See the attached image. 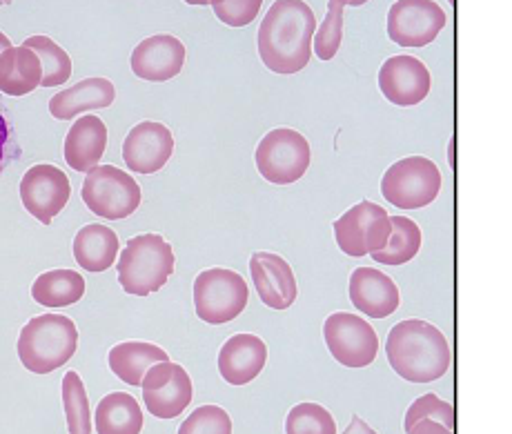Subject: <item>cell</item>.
Masks as SVG:
<instances>
[{"label": "cell", "mask_w": 512, "mask_h": 434, "mask_svg": "<svg viewBox=\"0 0 512 434\" xmlns=\"http://www.w3.org/2000/svg\"><path fill=\"white\" fill-rule=\"evenodd\" d=\"M317 16L305 0H274L259 27V56L274 74L292 76L308 67Z\"/></svg>", "instance_id": "obj_1"}, {"label": "cell", "mask_w": 512, "mask_h": 434, "mask_svg": "<svg viewBox=\"0 0 512 434\" xmlns=\"http://www.w3.org/2000/svg\"><path fill=\"white\" fill-rule=\"evenodd\" d=\"M386 354L392 370L410 383H432L450 370V343L435 325L406 319L390 330Z\"/></svg>", "instance_id": "obj_2"}, {"label": "cell", "mask_w": 512, "mask_h": 434, "mask_svg": "<svg viewBox=\"0 0 512 434\" xmlns=\"http://www.w3.org/2000/svg\"><path fill=\"white\" fill-rule=\"evenodd\" d=\"M78 348V330L70 317L41 314L34 317L18 337V357L34 374H49L63 368Z\"/></svg>", "instance_id": "obj_3"}, {"label": "cell", "mask_w": 512, "mask_h": 434, "mask_svg": "<svg viewBox=\"0 0 512 434\" xmlns=\"http://www.w3.org/2000/svg\"><path fill=\"white\" fill-rule=\"evenodd\" d=\"M118 254V283L134 297H147L161 290L174 272L172 245L159 234L134 236Z\"/></svg>", "instance_id": "obj_4"}, {"label": "cell", "mask_w": 512, "mask_h": 434, "mask_svg": "<svg viewBox=\"0 0 512 434\" xmlns=\"http://www.w3.org/2000/svg\"><path fill=\"white\" fill-rule=\"evenodd\" d=\"M256 170L272 185H290L303 179L312 161L308 138L290 127H279L261 138L254 152Z\"/></svg>", "instance_id": "obj_5"}, {"label": "cell", "mask_w": 512, "mask_h": 434, "mask_svg": "<svg viewBox=\"0 0 512 434\" xmlns=\"http://www.w3.org/2000/svg\"><path fill=\"white\" fill-rule=\"evenodd\" d=\"M250 299L248 283L239 272L210 268L194 279L196 317L210 325L234 321Z\"/></svg>", "instance_id": "obj_6"}, {"label": "cell", "mask_w": 512, "mask_h": 434, "mask_svg": "<svg viewBox=\"0 0 512 434\" xmlns=\"http://www.w3.org/2000/svg\"><path fill=\"white\" fill-rule=\"evenodd\" d=\"M441 192L439 167L426 156H408L388 167L381 181V194L401 210H421L437 201Z\"/></svg>", "instance_id": "obj_7"}, {"label": "cell", "mask_w": 512, "mask_h": 434, "mask_svg": "<svg viewBox=\"0 0 512 434\" xmlns=\"http://www.w3.org/2000/svg\"><path fill=\"white\" fill-rule=\"evenodd\" d=\"M81 196L90 210L107 221H123L141 205V187L114 165H96L85 176Z\"/></svg>", "instance_id": "obj_8"}, {"label": "cell", "mask_w": 512, "mask_h": 434, "mask_svg": "<svg viewBox=\"0 0 512 434\" xmlns=\"http://www.w3.org/2000/svg\"><path fill=\"white\" fill-rule=\"evenodd\" d=\"M390 214L381 205L361 201L334 221V236L343 254L366 256L383 250L390 241Z\"/></svg>", "instance_id": "obj_9"}, {"label": "cell", "mask_w": 512, "mask_h": 434, "mask_svg": "<svg viewBox=\"0 0 512 434\" xmlns=\"http://www.w3.org/2000/svg\"><path fill=\"white\" fill-rule=\"evenodd\" d=\"M323 339L341 366L368 368L379 354V337L359 314L334 312L323 323Z\"/></svg>", "instance_id": "obj_10"}, {"label": "cell", "mask_w": 512, "mask_h": 434, "mask_svg": "<svg viewBox=\"0 0 512 434\" xmlns=\"http://www.w3.org/2000/svg\"><path fill=\"white\" fill-rule=\"evenodd\" d=\"M145 408L156 419H174L192 403V379L179 363L163 361L145 372L141 381Z\"/></svg>", "instance_id": "obj_11"}, {"label": "cell", "mask_w": 512, "mask_h": 434, "mask_svg": "<svg viewBox=\"0 0 512 434\" xmlns=\"http://www.w3.org/2000/svg\"><path fill=\"white\" fill-rule=\"evenodd\" d=\"M446 23V12L435 0H397L388 12V36L401 47H426Z\"/></svg>", "instance_id": "obj_12"}, {"label": "cell", "mask_w": 512, "mask_h": 434, "mask_svg": "<svg viewBox=\"0 0 512 434\" xmlns=\"http://www.w3.org/2000/svg\"><path fill=\"white\" fill-rule=\"evenodd\" d=\"M70 196V179L56 165L41 163L29 167L21 181V201L25 210L43 225H49L63 212Z\"/></svg>", "instance_id": "obj_13"}, {"label": "cell", "mask_w": 512, "mask_h": 434, "mask_svg": "<svg viewBox=\"0 0 512 434\" xmlns=\"http://www.w3.org/2000/svg\"><path fill=\"white\" fill-rule=\"evenodd\" d=\"M379 90L390 103L412 107L428 98L432 76L415 56H390L379 69Z\"/></svg>", "instance_id": "obj_14"}, {"label": "cell", "mask_w": 512, "mask_h": 434, "mask_svg": "<svg viewBox=\"0 0 512 434\" xmlns=\"http://www.w3.org/2000/svg\"><path fill=\"white\" fill-rule=\"evenodd\" d=\"M174 136L163 123L145 121L132 127L123 143V161L136 174L161 172L172 159Z\"/></svg>", "instance_id": "obj_15"}, {"label": "cell", "mask_w": 512, "mask_h": 434, "mask_svg": "<svg viewBox=\"0 0 512 434\" xmlns=\"http://www.w3.org/2000/svg\"><path fill=\"white\" fill-rule=\"evenodd\" d=\"M130 65L132 72L143 81H172L185 65V45L170 34L150 36L134 47Z\"/></svg>", "instance_id": "obj_16"}, {"label": "cell", "mask_w": 512, "mask_h": 434, "mask_svg": "<svg viewBox=\"0 0 512 434\" xmlns=\"http://www.w3.org/2000/svg\"><path fill=\"white\" fill-rule=\"evenodd\" d=\"M250 274L256 294L268 308L288 310L297 301V279L283 256L272 252L252 254Z\"/></svg>", "instance_id": "obj_17"}, {"label": "cell", "mask_w": 512, "mask_h": 434, "mask_svg": "<svg viewBox=\"0 0 512 434\" xmlns=\"http://www.w3.org/2000/svg\"><path fill=\"white\" fill-rule=\"evenodd\" d=\"M350 301L370 319H386L399 310L401 294L388 274L357 268L350 276Z\"/></svg>", "instance_id": "obj_18"}, {"label": "cell", "mask_w": 512, "mask_h": 434, "mask_svg": "<svg viewBox=\"0 0 512 434\" xmlns=\"http://www.w3.org/2000/svg\"><path fill=\"white\" fill-rule=\"evenodd\" d=\"M268 361V348L256 334H234L219 352V372L230 386H248Z\"/></svg>", "instance_id": "obj_19"}, {"label": "cell", "mask_w": 512, "mask_h": 434, "mask_svg": "<svg viewBox=\"0 0 512 434\" xmlns=\"http://www.w3.org/2000/svg\"><path fill=\"white\" fill-rule=\"evenodd\" d=\"M107 147V127L101 118L85 114L70 127L65 136V161L74 172H90L101 163Z\"/></svg>", "instance_id": "obj_20"}, {"label": "cell", "mask_w": 512, "mask_h": 434, "mask_svg": "<svg viewBox=\"0 0 512 434\" xmlns=\"http://www.w3.org/2000/svg\"><path fill=\"white\" fill-rule=\"evenodd\" d=\"M116 98V90L112 81L101 76L85 78V81L76 83L70 90L58 92L49 101V114L58 121H72L78 114L83 112H94L103 110V107H110Z\"/></svg>", "instance_id": "obj_21"}, {"label": "cell", "mask_w": 512, "mask_h": 434, "mask_svg": "<svg viewBox=\"0 0 512 434\" xmlns=\"http://www.w3.org/2000/svg\"><path fill=\"white\" fill-rule=\"evenodd\" d=\"M118 250H121V243L116 232L101 223L85 225L74 236V259L85 272L101 274L110 270L116 263Z\"/></svg>", "instance_id": "obj_22"}, {"label": "cell", "mask_w": 512, "mask_h": 434, "mask_svg": "<svg viewBox=\"0 0 512 434\" xmlns=\"http://www.w3.org/2000/svg\"><path fill=\"white\" fill-rule=\"evenodd\" d=\"M43 67L38 56L25 45L9 47L0 54V92L7 96H27L41 87Z\"/></svg>", "instance_id": "obj_23"}, {"label": "cell", "mask_w": 512, "mask_h": 434, "mask_svg": "<svg viewBox=\"0 0 512 434\" xmlns=\"http://www.w3.org/2000/svg\"><path fill=\"white\" fill-rule=\"evenodd\" d=\"M163 361H170V357L154 343L125 341L110 350V368L127 386H141L145 372Z\"/></svg>", "instance_id": "obj_24"}, {"label": "cell", "mask_w": 512, "mask_h": 434, "mask_svg": "<svg viewBox=\"0 0 512 434\" xmlns=\"http://www.w3.org/2000/svg\"><path fill=\"white\" fill-rule=\"evenodd\" d=\"M94 423L98 434H141L143 412L132 394L112 392L96 406Z\"/></svg>", "instance_id": "obj_25"}, {"label": "cell", "mask_w": 512, "mask_h": 434, "mask_svg": "<svg viewBox=\"0 0 512 434\" xmlns=\"http://www.w3.org/2000/svg\"><path fill=\"white\" fill-rule=\"evenodd\" d=\"M85 279L74 270L43 272L32 285V297L43 308H67L83 299Z\"/></svg>", "instance_id": "obj_26"}, {"label": "cell", "mask_w": 512, "mask_h": 434, "mask_svg": "<svg viewBox=\"0 0 512 434\" xmlns=\"http://www.w3.org/2000/svg\"><path fill=\"white\" fill-rule=\"evenodd\" d=\"M390 223L392 232L388 245L370 256L381 265H403L415 259L421 250V228L406 216H390Z\"/></svg>", "instance_id": "obj_27"}, {"label": "cell", "mask_w": 512, "mask_h": 434, "mask_svg": "<svg viewBox=\"0 0 512 434\" xmlns=\"http://www.w3.org/2000/svg\"><path fill=\"white\" fill-rule=\"evenodd\" d=\"M23 45L32 49V52L38 56V61H41V67H43L41 87H58L70 81L72 58L61 45H56L52 38L29 36Z\"/></svg>", "instance_id": "obj_28"}, {"label": "cell", "mask_w": 512, "mask_h": 434, "mask_svg": "<svg viewBox=\"0 0 512 434\" xmlns=\"http://www.w3.org/2000/svg\"><path fill=\"white\" fill-rule=\"evenodd\" d=\"M63 408L70 434H92V410L83 379L70 370L63 377Z\"/></svg>", "instance_id": "obj_29"}, {"label": "cell", "mask_w": 512, "mask_h": 434, "mask_svg": "<svg viewBox=\"0 0 512 434\" xmlns=\"http://www.w3.org/2000/svg\"><path fill=\"white\" fill-rule=\"evenodd\" d=\"M285 434H337V421L319 403H299L285 417Z\"/></svg>", "instance_id": "obj_30"}, {"label": "cell", "mask_w": 512, "mask_h": 434, "mask_svg": "<svg viewBox=\"0 0 512 434\" xmlns=\"http://www.w3.org/2000/svg\"><path fill=\"white\" fill-rule=\"evenodd\" d=\"M341 41H343V5L330 0L328 14L312 36V52L317 54V58H321V61H332L341 49Z\"/></svg>", "instance_id": "obj_31"}, {"label": "cell", "mask_w": 512, "mask_h": 434, "mask_svg": "<svg viewBox=\"0 0 512 434\" xmlns=\"http://www.w3.org/2000/svg\"><path fill=\"white\" fill-rule=\"evenodd\" d=\"M421 419L439 421L441 426H446L448 430H455V408H452V403L439 399L437 394H423V397H419L415 403H412L406 412L403 428L408 432Z\"/></svg>", "instance_id": "obj_32"}, {"label": "cell", "mask_w": 512, "mask_h": 434, "mask_svg": "<svg viewBox=\"0 0 512 434\" xmlns=\"http://www.w3.org/2000/svg\"><path fill=\"white\" fill-rule=\"evenodd\" d=\"M179 434H232V419L219 406H201L181 423Z\"/></svg>", "instance_id": "obj_33"}, {"label": "cell", "mask_w": 512, "mask_h": 434, "mask_svg": "<svg viewBox=\"0 0 512 434\" xmlns=\"http://www.w3.org/2000/svg\"><path fill=\"white\" fill-rule=\"evenodd\" d=\"M263 0H210L216 18L228 27H245L254 23Z\"/></svg>", "instance_id": "obj_34"}, {"label": "cell", "mask_w": 512, "mask_h": 434, "mask_svg": "<svg viewBox=\"0 0 512 434\" xmlns=\"http://www.w3.org/2000/svg\"><path fill=\"white\" fill-rule=\"evenodd\" d=\"M18 159H21V143H18L14 118L0 98V174Z\"/></svg>", "instance_id": "obj_35"}, {"label": "cell", "mask_w": 512, "mask_h": 434, "mask_svg": "<svg viewBox=\"0 0 512 434\" xmlns=\"http://www.w3.org/2000/svg\"><path fill=\"white\" fill-rule=\"evenodd\" d=\"M408 434H455V432L448 430L446 426H441L439 421L421 419L419 423H415V426L408 430Z\"/></svg>", "instance_id": "obj_36"}, {"label": "cell", "mask_w": 512, "mask_h": 434, "mask_svg": "<svg viewBox=\"0 0 512 434\" xmlns=\"http://www.w3.org/2000/svg\"><path fill=\"white\" fill-rule=\"evenodd\" d=\"M343 434H377V432H374L361 417H352L350 426L346 428V432H343Z\"/></svg>", "instance_id": "obj_37"}, {"label": "cell", "mask_w": 512, "mask_h": 434, "mask_svg": "<svg viewBox=\"0 0 512 434\" xmlns=\"http://www.w3.org/2000/svg\"><path fill=\"white\" fill-rule=\"evenodd\" d=\"M334 3H339V5H343V7H361V5H366V3H370V0H334Z\"/></svg>", "instance_id": "obj_38"}, {"label": "cell", "mask_w": 512, "mask_h": 434, "mask_svg": "<svg viewBox=\"0 0 512 434\" xmlns=\"http://www.w3.org/2000/svg\"><path fill=\"white\" fill-rule=\"evenodd\" d=\"M448 161H450L452 170H455V138H450V145H448Z\"/></svg>", "instance_id": "obj_39"}, {"label": "cell", "mask_w": 512, "mask_h": 434, "mask_svg": "<svg viewBox=\"0 0 512 434\" xmlns=\"http://www.w3.org/2000/svg\"><path fill=\"white\" fill-rule=\"evenodd\" d=\"M9 47H12V41H9V38L3 32H0V54H3L5 49H9Z\"/></svg>", "instance_id": "obj_40"}, {"label": "cell", "mask_w": 512, "mask_h": 434, "mask_svg": "<svg viewBox=\"0 0 512 434\" xmlns=\"http://www.w3.org/2000/svg\"><path fill=\"white\" fill-rule=\"evenodd\" d=\"M187 5H194V7H208L210 0H185Z\"/></svg>", "instance_id": "obj_41"}, {"label": "cell", "mask_w": 512, "mask_h": 434, "mask_svg": "<svg viewBox=\"0 0 512 434\" xmlns=\"http://www.w3.org/2000/svg\"><path fill=\"white\" fill-rule=\"evenodd\" d=\"M5 5H12V0H0V7H5Z\"/></svg>", "instance_id": "obj_42"}, {"label": "cell", "mask_w": 512, "mask_h": 434, "mask_svg": "<svg viewBox=\"0 0 512 434\" xmlns=\"http://www.w3.org/2000/svg\"><path fill=\"white\" fill-rule=\"evenodd\" d=\"M450 5H455V0H450Z\"/></svg>", "instance_id": "obj_43"}]
</instances>
